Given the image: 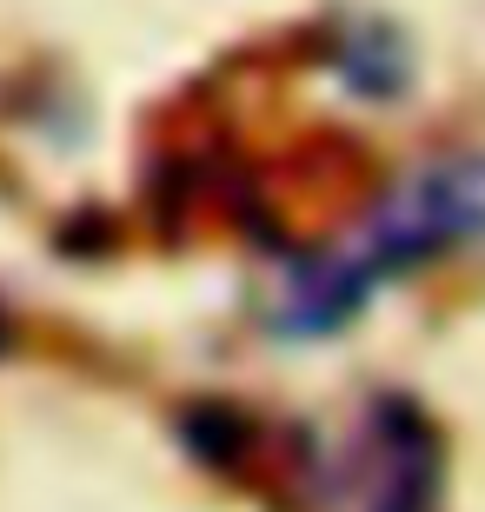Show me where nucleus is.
Returning <instances> with one entry per match:
<instances>
[{
    "label": "nucleus",
    "mask_w": 485,
    "mask_h": 512,
    "mask_svg": "<svg viewBox=\"0 0 485 512\" xmlns=\"http://www.w3.org/2000/svg\"><path fill=\"white\" fill-rule=\"evenodd\" d=\"M472 240H485V153H452V160L412 173L373 213L359 260L373 266V280H386V273H412Z\"/></svg>",
    "instance_id": "nucleus-1"
},
{
    "label": "nucleus",
    "mask_w": 485,
    "mask_h": 512,
    "mask_svg": "<svg viewBox=\"0 0 485 512\" xmlns=\"http://www.w3.org/2000/svg\"><path fill=\"white\" fill-rule=\"evenodd\" d=\"M0 340H7V333H0Z\"/></svg>",
    "instance_id": "nucleus-5"
},
{
    "label": "nucleus",
    "mask_w": 485,
    "mask_h": 512,
    "mask_svg": "<svg viewBox=\"0 0 485 512\" xmlns=\"http://www.w3.org/2000/svg\"><path fill=\"white\" fill-rule=\"evenodd\" d=\"M379 512H419V506H379Z\"/></svg>",
    "instance_id": "nucleus-4"
},
{
    "label": "nucleus",
    "mask_w": 485,
    "mask_h": 512,
    "mask_svg": "<svg viewBox=\"0 0 485 512\" xmlns=\"http://www.w3.org/2000/svg\"><path fill=\"white\" fill-rule=\"evenodd\" d=\"M366 293H373V266L366 260L306 266L293 280V293H286V306H280V326L286 333H333V326H346L366 306Z\"/></svg>",
    "instance_id": "nucleus-2"
},
{
    "label": "nucleus",
    "mask_w": 485,
    "mask_h": 512,
    "mask_svg": "<svg viewBox=\"0 0 485 512\" xmlns=\"http://www.w3.org/2000/svg\"><path fill=\"white\" fill-rule=\"evenodd\" d=\"M339 74L353 80L359 94H392V87L406 80V67H399V40H392L386 27H366V40H359V47H346Z\"/></svg>",
    "instance_id": "nucleus-3"
}]
</instances>
